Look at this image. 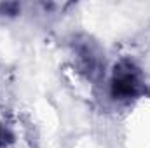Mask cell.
Masks as SVG:
<instances>
[{
    "label": "cell",
    "mask_w": 150,
    "mask_h": 148,
    "mask_svg": "<svg viewBox=\"0 0 150 148\" xmlns=\"http://www.w3.org/2000/svg\"><path fill=\"white\" fill-rule=\"evenodd\" d=\"M136 85H138L136 77L131 72H126L124 75H119V77L115 75V87H117L119 92H122V94H133Z\"/></svg>",
    "instance_id": "6da1fadb"
}]
</instances>
